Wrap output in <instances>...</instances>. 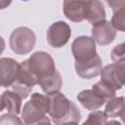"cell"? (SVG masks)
Here are the masks:
<instances>
[{
	"label": "cell",
	"mask_w": 125,
	"mask_h": 125,
	"mask_svg": "<svg viewBox=\"0 0 125 125\" xmlns=\"http://www.w3.org/2000/svg\"><path fill=\"white\" fill-rule=\"evenodd\" d=\"M71 53L74 57L75 62H85L93 58L97 54L96 42L89 36H78L71 44Z\"/></svg>",
	"instance_id": "5"
},
{
	"label": "cell",
	"mask_w": 125,
	"mask_h": 125,
	"mask_svg": "<svg viewBox=\"0 0 125 125\" xmlns=\"http://www.w3.org/2000/svg\"><path fill=\"white\" fill-rule=\"evenodd\" d=\"M124 106H125V98L114 97L113 99L106 102V104L104 107V113L109 118L120 117Z\"/></svg>",
	"instance_id": "16"
},
{
	"label": "cell",
	"mask_w": 125,
	"mask_h": 125,
	"mask_svg": "<svg viewBox=\"0 0 125 125\" xmlns=\"http://www.w3.org/2000/svg\"><path fill=\"white\" fill-rule=\"evenodd\" d=\"M71 36V28L65 21H59L53 22L47 30V41L53 48H62Z\"/></svg>",
	"instance_id": "7"
},
{
	"label": "cell",
	"mask_w": 125,
	"mask_h": 125,
	"mask_svg": "<svg viewBox=\"0 0 125 125\" xmlns=\"http://www.w3.org/2000/svg\"><path fill=\"white\" fill-rule=\"evenodd\" d=\"M22 98L13 90L4 91L1 95V107L0 111L6 109L10 113L19 114L21 109Z\"/></svg>",
	"instance_id": "13"
},
{
	"label": "cell",
	"mask_w": 125,
	"mask_h": 125,
	"mask_svg": "<svg viewBox=\"0 0 125 125\" xmlns=\"http://www.w3.org/2000/svg\"><path fill=\"white\" fill-rule=\"evenodd\" d=\"M74 68L76 74L83 79H92L101 74L103 69L102 59L97 55L92 60L85 62H75Z\"/></svg>",
	"instance_id": "11"
},
{
	"label": "cell",
	"mask_w": 125,
	"mask_h": 125,
	"mask_svg": "<svg viewBox=\"0 0 125 125\" xmlns=\"http://www.w3.org/2000/svg\"><path fill=\"white\" fill-rule=\"evenodd\" d=\"M120 118H121V121L125 124V106H124V108H123V110H122V113H121V115H120Z\"/></svg>",
	"instance_id": "24"
},
{
	"label": "cell",
	"mask_w": 125,
	"mask_h": 125,
	"mask_svg": "<svg viewBox=\"0 0 125 125\" xmlns=\"http://www.w3.org/2000/svg\"><path fill=\"white\" fill-rule=\"evenodd\" d=\"M92 89L94 91H96L104 100V102H108L109 100L113 99L115 97V90H113L110 86H108L106 83H104L103 80L98 81L96 84L93 85Z\"/></svg>",
	"instance_id": "17"
},
{
	"label": "cell",
	"mask_w": 125,
	"mask_h": 125,
	"mask_svg": "<svg viewBox=\"0 0 125 125\" xmlns=\"http://www.w3.org/2000/svg\"><path fill=\"white\" fill-rule=\"evenodd\" d=\"M106 3L113 12L117 9L125 7V0H106Z\"/></svg>",
	"instance_id": "22"
},
{
	"label": "cell",
	"mask_w": 125,
	"mask_h": 125,
	"mask_svg": "<svg viewBox=\"0 0 125 125\" xmlns=\"http://www.w3.org/2000/svg\"><path fill=\"white\" fill-rule=\"evenodd\" d=\"M111 61L114 63L121 62L125 61V42L116 45L110 52Z\"/></svg>",
	"instance_id": "20"
},
{
	"label": "cell",
	"mask_w": 125,
	"mask_h": 125,
	"mask_svg": "<svg viewBox=\"0 0 125 125\" xmlns=\"http://www.w3.org/2000/svg\"><path fill=\"white\" fill-rule=\"evenodd\" d=\"M51 100L49 95L34 93L26 102L21 110V118L25 124H50L51 121L47 117L50 110Z\"/></svg>",
	"instance_id": "2"
},
{
	"label": "cell",
	"mask_w": 125,
	"mask_h": 125,
	"mask_svg": "<svg viewBox=\"0 0 125 125\" xmlns=\"http://www.w3.org/2000/svg\"><path fill=\"white\" fill-rule=\"evenodd\" d=\"M21 1H28V0H21Z\"/></svg>",
	"instance_id": "25"
},
{
	"label": "cell",
	"mask_w": 125,
	"mask_h": 125,
	"mask_svg": "<svg viewBox=\"0 0 125 125\" xmlns=\"http://www.w3.org/2000/svg\"><path fill=\"white\" fill-rule=\"evenodd\" d=\"M29 71L37 80V84L56 72V65L52 56L44 51L33 53L28 60L24 61Z\"/></svg>",
	"instance_id": "3"
},
{
	"label": "cell",
	"mask_w": 125,
	"mask_h": 125,
	"mask_svg": "<svg viewBox=\"0 0 125 125\" xmlns=\"http://www.w3.org/2000/svg\"><path fill=\"white\" fill-rule=\"evenodd\" d=\"M38 85L41 87L42 91L46 95H53L55 93L60 92L62 86V79L61 73L58 70H56L55 73L41 80L38 83Z\"/></svg>",
	"instance_id": "15"
},
{
	"label": "cell",
	"mask_w": 125,
	"mask_h": 125,
	"mask_svg": "<svg viewBox=\"0 0 125 125\" xmlns=\"http://www.w3.org/2000/svg\"><path fill=\"white\" fill-rule=\"evenodd\" d=\"M0 123L2 125H4V124H21L22 121L17 116V114L7 112L6 114L1 115Z\"/></svg>",
	"instance_id": "21"
},
{
	"label": "cell",
	"mask_w": 125,
	"mask_h": 125,
	"mask_svg": "<svg viewBox=\"0 0 125 125\" xmlns=\"http://www.w3.org/2000/svg\"><path fill=\"white\" fill-rule=\"evenodd\" d=\"M92 38L101 46H105L113 42L116 36V29L110 21H102L92 25Z\"/></svg>",
	"instance_id": "8"
},
{
	"label": "cell",
	"mask_w": 125,
	"mask_h": 125,
	"mask_svg": "<svg viewBox=\"0 0 125 125\" xmlns=\"http://www.w3.org/2000/svg\"><path fill=\"white\" fill-rule=\"evenodd\" d=\"M21 63L12 58L0 59V78L2 87H11L18 79Z\"/></svg>",
	"instance_id": "9"
},
{
	"label": "cell",
	"mask_w": 125,
	"mask_h": 125,
	"mask_svg": "<svg viewBox=\"0 0 125 125\" xmlns=\"http://www.w3.org/2000/svg\"><path fill=\"white\" fill-rule=\"evenodd\" d=\"M76 98L78 102L88 110H97L105 104L104 100L93 89L81 91Z\"/></svg>",
	"instance_id": "12"
},
{
	"label": "cell",
	"mask_w": 125,
	"mask_h": 125,
	"mask_svg": "<svg viewBox=\"0 0 125 125\" xmlns=\"http://www.w3.org/2000/svg\"><path fill=\"white\" fill-rule=\"evenodd\" d=\"M90 0H63L62 11L65 18L73 22L85 20V14Z\"/></svg>",
	"instance_id": "10"
},
{
	"label": "cell",
	"mask_w": 125,
	"mask_h": 125,
	"mask_svg": "<svg viewBox=\"0 0 125 125\" xmlns=\"http://www.w3.org/2000/svg\"><path fill=\"white\" fill-rule=\"evenodd\" d=\"M110 22L116 30L125 32V7L117 9L113 12Z\"/></svg>",
	"instance_id": "18"
},
{
	"label": "cell",
	"mask_w": 125,
	"mask_h": 125,
	"mask_svg": "<svg viewBox=\"0 0 125 125\" xmlns=\"http://www.w3.org/2000/svg\"><path fill=\"white\" fill-rule=\"evenodd\" d=\"M105 10L103 3L100 0H90L86 10L85 20L93 25L102 21H105Z\"/></svg>",
	"instance_id": "14"
},
{
	"label": "cell",
	"mask_w": 125,
	"mask_h": 125,
	"mask_svg": "<svg viewBox=\"0 0 125 125\" xmlns=\"http://www.w3.org/2000/svg\"><path fill=\"white\" fill-rule=\"evenodd\" d=\"M13 0H1V9H5L12 3Z\"/></svg>",
	"instance_id": "23"
},
{
	"label": "cell",
	"mask_w": 125,
	"mask_h": 125,
	"mask_svg": "<svg viewBox=\"0 0 125 125\" xmlns=\"http://www.w3.org/2000/svg\"><path fill=\"white\" fill-rule=\"evenodd\" d=\"M51 100L49 115L55 124H78L81 113L77 106L62 93L49 95Z\"/></svg>",
	"instance_id": "1"
},
{
	"label": "cell",
	"mask_w": 125,
	"mask_h": 125,
	"mask_svg": "<svg viewBox=\"0 0 125 125\" xmlns=\"http://www.w3.org/2000/svg\"><path fill=\"white\" fill-rule=\"evenodd\" d=\"M101 80L113 90H120L125 85V61L105 65L102 69Z\"/></svg>",
	"instance_id": "6"
},
{
	"label": "cell",
	"mask_w": 125,
	"mask_h": 125,
	"mask_svg": "<svg viewBox=\"0 0 125 125\" xmlns=\"http://www.w3.org/2000/svg\"><path fill=\"white\" fill-rule=\"evenodd\" d=\"M36 43V36L32 29L26 26L15 28L9 39L11 50L17 55H26L30 53Z\"/></svg>",
	"instance_id": "4"
},
{
	"label": "cell",
	"mask_w": 125,
	"mask_h": 125,
	"mask_svg": "<svg viewBox=\"0 0 125 125\" xmlns=\"http://www.w3.org/2000/svg\"><path fill=\"white\" fill-rule=\"evenodd\" d=\"M84 125H95V124H99V125H104V124H107V116L105 115L104 111H101V110H93V112H91L88 115L87 120H85L83 122Z\"/></svg>",
	"instance_id": "19"
}]
</instances>
